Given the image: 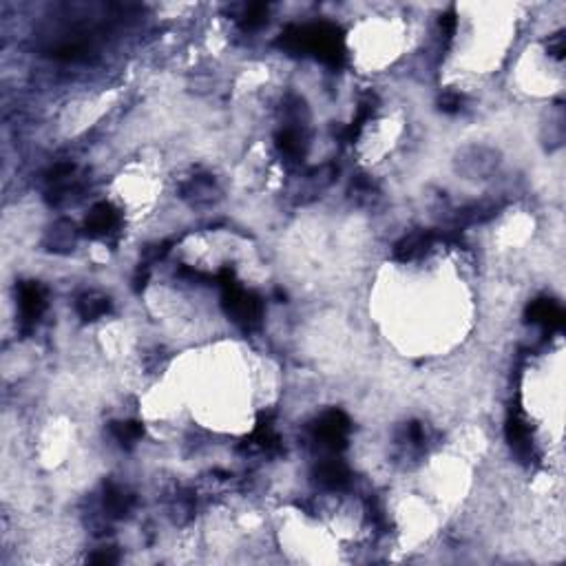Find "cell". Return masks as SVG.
Segmentation results:
<instances>
[{
  "label": "cell",
  "mask_w": 566,
  "mask_h": 566,
  "mask_svg": "<svg viewBox=\"0 0 566 566\" xmlns=\"http://www.w3.org/2000/svg\"><path fill=\"white\" fill-rule=\"evenodd\" d=\"M107 308H109V303H107V299H102V297H87V299L80 301V314L85 319L102 317V314L107 312Z\"/></svg>",
  "instance_id": "7a4b0ae2"
},
{
  "label": "cell",
  "mask_w": 566,
  "mask_h": 566,
  "mask_svg": "<svg viewBox=\"0 0 566 566\" xmlns=\"http://www.w3.org/2000/svg\"><path fill=\"white\" fill-rule=\"evenodd\" d=\"M531 319L544 323L547 328H560L564 323V312L553 301H538L531 308Z\"/></svg>",
  "instance_id": "6da1fadb"
}]
</instances>
